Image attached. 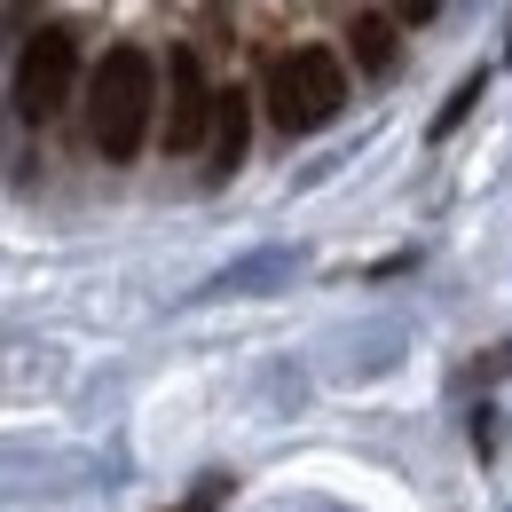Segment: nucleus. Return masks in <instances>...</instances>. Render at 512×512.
<instances>
[{
    "mask_svg": "<svg viewBox=\"0 0 512 512\" xmlns=\"http://www.w3.org/2000/svg\"><path fill=\"white\" fill-rule=\"evenodd\" d=\"M150 103H158V64L142 48H127V40L103 48V64L87 71V142L111 166H127L150 142Z\"/></svg>",
    "mask_w": 512,
    "mask_h": 512,
    "instance_id": "1",
    "label": "nucleus"
},
{
    "mask_svg": "<svg viewBox=\"0 0 512 512\" xmlns=\"http://www.w3.org/2000/svg\"><path fill=\"white\" fill-rule=\"evenodd\" d=\"M260 103H268V119L284 134H323L339 111H347V71H339L331 48H292V56L268 64Z\"/></svg>",
    "mask_w": 512,
    "mask_h": 512,
    "instance_id": "2",
    "label": "nucleus"
},
{
    "mask_svg": "<svg viewBox=\"0 0 512 512\" xmlns=\"http://www.w3.org/2000/svg\"><path fill=\"white\" fill-rule=\"evenodd\" d=\"M71 87H79V32H71V24H40V32L16 48V79H8L16 119H24V127L64 119Z\"/></svg>",
    "mask_w": 512,
    "mask_h": 512,
    "instance_id": "3",
    "label": "nucleus"
},
{
    "mask_svg": "<svg viewBox=\"0 0 512 512\" xmlns=\"http://www.w3.org/2000/svg\"><path fill=\"white\" fill-rule=\"evenodd\" d=\"M205 119H213V79L197 64V48H174L166 56V150H197Z\"/></svg>",
    "mask_w": 512,
    "mask_h": 512,
    "instance_id": "4",
    "label": "nucleus"
},
{
    "mask_svg": "<svg viewBox=\"0 0 512 512\" xmlns=\"http://www.w3.org/2000/svg\"><path fill=\"white\" fill-rule=\"evenodd\" d=\"M245 103H253V95H237V87L221 95V87H213V119H205V134H213V182L245 166V142H253V111H245Z\"/></svg>",
    "mask_w": 512,
    "mask_h": 512,
    "instance_id": "5",
    "label": "nucleus"
},
{
    "mask_svg": "<svg viewBox=\"0 0 512 512\" xmlns=\"http://www.w3.org/2000/svg\"><path fill=\"white\" fill-rule=\"evenodd\" d=\"M347 48H355V71H371V79H386V71L402 64V40H394V16H379V8H363V16L347 24Z\"/></svg>",
    "mask_w": 512,
    "mask_h": 512,
    "instance_id": "6",
    "label": "nucleus"
},
{
    "mask_svg": "<svg viewBox=\"0 0 512 512\" xmlns=\"http://www.w3.org/2000/svg\"><path fill=\"white\" fill-rule=\"evenodd\" d=\"M292 276V253H260V260H237L205 284V300H229V292H260V284H284Z\"/></svg>",
    "mask_w": 512,
    "mask_h": 512,
    "instance_id": "7",
    "label": "nucleus"
},
{
    "mask_svg": "<svg viewBox=\"0 0 512 512\" xmlns=\"http://www.w3.org/2000/svg\"><path fill=\"white\" fill-rule=\"evenodd\" d=\"M481 95H489V71H473V79H465V87H457V95H449L442 111H434V142H449V134L465 127V119H473V103H481Z\"/></svg>",
    "mask_w": 512,
    "mask_h": 512,
    "instance_id": "8",
    "label": "nucleus"
},
{
    "mask_svg": "<svg viewBox=\"0 0 512 512\" xmlns=\"http://www.w3.org/2000/svg\"><path fill=\"white\" fill-rule=\"evenodd\" d=\"M229 497H237V473H205V481H197V489H190L174 512H221Z\"/></svg>",
    "mask_w": 512,
    "mask_h": 512,
    "instance_id": "9",
    "label": "nucleus"
},
{
    "mask_svg": "<svg viewBox=\"0 0 512 512\" xmlns=\"http://www.w3.org/2000/svg\"><path fill=\"white\" fill-rule=\"evenodd\" d=\"M473 449L497 457V402H473Z\"/></svg>",
    "mask_w": 512,
    "mask_h": 512,
    "instance_id": "10",
    "label": "nucleus"
},
{
    "mask_svg": "<svg viewBox=\"0 0 512 512\" xmlns=\"http://www.w3.org/2000/svg\"><path fill=\"white\" fill-rule=\"evenodd\" d=\"M442 0H394V24H434Z\"/></svg>",
    "mask_w": 512,
    "mask_h": 512,
    "instance_id": "11",
    "label": "nucleus"
},
{
    "mask_svg": "<svg viewBox=\"0 0 512 512\" xmlns=\"http://www.w3.org/2000/svg\"><path fill=\"white\" fill-rule=\"evenodd\" d=\"M481 379H512V339L497 347V355H489V363H481Z\"/></svg>",
    "mask_w": 512,
    "mask_h": 512,
    "instance_id": "12",
    "label": "nucleus"
}]
</instances>
